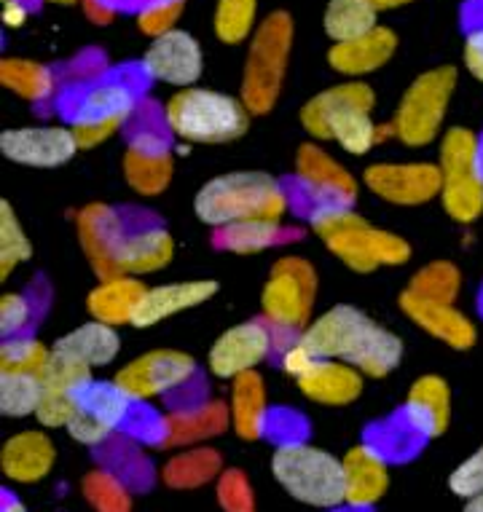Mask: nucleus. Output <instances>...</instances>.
Listing matches in <instances>:
<instances>
[{
	"label": "nucleus",
	"mask_w": 483,
	"mask_h": 512,
	"mask_svg": "<svg viewBox=\"0 0 483 512\" xmlns=\"http://www.w3.org/2000/svg\"><path fill=\"white\" fill-rule=\"evenodd\" d=\"M363 180L371 194L398 207H419V204L441 199L443 188L441 167L430 161L371 164L363 172Z\"/></svg>",
	"instance_id": "13"
},
{
	"label": "nucleus",
	"mask_w": 483,
	"mask_h": 512,
	"mask_svg": "<svg viewBox=\"0 0 483 512\" xmlns=\"http://www.w3.org/2000/svg\"><path fill=\"white\" fill-rule=\"evenodd\" d=\"M272 344V330L263 322L258 319L239 322L215 338V344L207 352V368L215 378L234 381L245 373H255V368L272 352Z\"/></svg>",
	"instance_id": "16"
},
{
	"label": "nucleus",
	"mask_w": 483,
	"mask_h": 512,
	"mask_svg": "<svg viewBox=\"0 0 483 512\" xmlns=\"http://www.w3.org/2000/svg\"><path fill=\"white\" fill-rule=\"evenodd\" d=\"M255 19H258V0H218L212 27L218 41L237 46L253 35Z\"/></svg>",
	"instance_id": "40"
},
{
	"label": "nucleus",
	"mask_w": 483,
	"mask_h": 512,
	"mask_svg": "<svg viewBox=\"0 0 483 512\" xmlns=\"http://www.w3.org/2000/svg\"><path fill=\"white\" fill-rule=\"evenodd\" d=\"M379 11L373 9L371 0H331L322 27L333 43L355 41L379 27Z\"/></svg>",
	"instance_id": "34"
},
{
	"label": "nucleus",
	"mask_w": 483,
	"mask_h": 512,
	"mask_svg": "<svg viewBox=\"0 0 483 512\" xmlns=\"http://www.w3.org/2000/svg\"><path fill=\"white\" fill-rule=\"evenodd\" d=\"M218 499L226 512H255L253 491L247 483L245 472L226 470L218 480Z\"/></svg>",
	"instance_id": "45"
},
{
	"label": "nucleus",
	"mask_w": 483,
	"mask_h": 512,
	"mask_svg": "<svg viewBox=\"0 0 483 512\" xmlns=\"http://www.w3.org/2000/svg\"><path fill=\"white\" fill-rule=\"evenodd\" d=\"M400 309L427 336L438 338L441 344L451 346L457 352H465V349L475 346V341H478V330L470 322V317H465L454 303L427 301V298H419V295L406 290V293L400 295Z\"/></svg>",
	"instance_id": "21"
},
{
	"label": "nucleus",
	"mask_w": 483,
	"mask_h": 512,
	"mask_svg": "<svg viewBox=\"0 0 483 512\" xmlns=\"http://www.w3.org/2000/svg\"><path fill=\"white\" fill-rule=\"evenodd\" d=\"M33 314V306L27 301L25 295L19 293H6L0 298V336L14 338L22 336L19 330L27 328Z\"/></svg>",
	"instance_id": "47"
},
{
	"label": "nucleus",
	"mask_w": 483,
	"mask_h": 512,
	"mask_svg": "<svg viewBox=\"0 0 483 512\" xmlns=\"http://www.w3.org/2000/svg\"><path fill=\"white\" fill-rule=\"evenodd\" d=\"M194 373L196 360L191 354L180 349H153L127 362L113 376V384L124 392L129 403H148L180 389L194 378Z\"/></svg>",
	"instance_id": "11"
},
{
	"label": "nucleus",
	"mask_w": 483,
	"mask_h": 512,
	"mask_svg": "<svg viewBox=\"0 0 483 512\" xmlns=\"http://www.w3.org/2000/svg\"><path fill=\"white\" fill-rule=\"evenodd\" d=\"M296 175L304 183V188L314 199H320V207L325 204H341L347 207L355 202L357 183L349 169H344L331 153H325L320 145L304 143L296 153Z\"/></svg>",
	"instance_id": "20"
},
{
	"label": "nucleus",
	"mask_w": 483,
	"mask_h": 512,
	"mask_svg": "<svg viewBox=\"0 0 483 512\" xmlns=\"http://www.w3.org/2000/svg\"><path fill=\"white\" fill-rule=\"evenodd\" d=\"M175 255V239L164 228L145 226L129 231L116 258V277H143L161 271Z\"/></svg>",
	"instance_id": "28"
},
{
	"label": "nucleus",
	"mask_w": 483,
	"mask_h": 512,
	"mask_svg": "<svg viewBox=\"0 0 483 512\" xmlns=\"http://www.w3.org/2000/svg\"><path fill=\"white\" fill-rule=\"evenodd\" d=\"M196 218L204 226L226 231L250 220H277L288 212V196L266 172H229L212 177L194 199Z\"/></svg>",
	"instance_id": "4"
},
{
	"label": "nucleus",
	"mask_w": 483,
	"mask_h": 512,
	"mask_svg": "<svg viewBox=\"0 0 483 512\" xmlns=\"http://www.w3.org/2000/svg\"><path fill=\"white\" fill-rule=\"evenodd\" d=\"M215 293H218V282H212V279H188V282L148 287L132 325L135 328H153L164 319L178 317L183 311L202 306Z\"/></svg>",
	"instance_id": "22"
},
{
	"label": "nucleus",
	"mask_w": 483,
	"mask_h": 512,
	"mask_svg": "<svg viewBox=\"0 0 483 512\" xmlns=\"http://www.w3.org/2000/svg\"><path fill=\"white\" fill-rule=\"evenodd\" d=\"M54 459H57V448L51 443V437L38 429H25V432L11 435L0 451L3 475L22 486L46 478L54 467Z\"/></svg>",
	"instance_id": "24"
},
{
	"label": "nucleus",
	"mask_w": 483,
	"mask_h": 512,
	"mask_svg": "<svg viewBox=\"0 0 483 512\" xmlns=\"http://www.w3.org/2000/svg\"><path fill=\"white\" fill-rule=\"evenodd\" d=\"M41 376L25 373H0V411L9 419H27L41 408Z\"/></svg>",
	"instance_id": "37"
},
{
	"label": "nucleus",
	"mask_w": 483,
	"mask_h": 512,
	"mask_svg": "<svg viewBox=\"0 0 483 512\" xmlns=\"http://www.w3.org/2000/svg\"><path fill=\"white\" fill-rule=\"evenodd\" d=\"M462 512H483V496H475V499H467L465 510Z\"/></svg>",
	"instance_id": "53"
},
{
	"label": "nucleus",
	"mask_w": 483,
	"mask_h": 512,
	"mask_svg": "<svg viewBox=\"0 0 483 512\" xmlns=\"http://www.w3.org/2000/svg\"><path fill=\"white\" fill-rule=\"evenodd\" d=\"M462 59H465V68L473 73V78L483 81V22L467 30Z\"/></svg>",
	"instance_id": "48"
},
{
	"label": "nucleus",
	"mask_w": 483,
	"mask_h": 512,
	"mask_svg": "<svg viewBox=\"0 0 483 512\" xmlns=\"http://www.w3.org/2000/svg\"><path fill=\"white\" fill-rule=\"evenodd\" d=\"M41 381L43 397L41 408L35 413V419L49 429L68 427L70 416L76 411L78 397H81V392L94 381L92 370L86 368V365H81V362L70 360L65 354L51 349V362Z\"/></svg>",
	"instance_id": "18"
},
{
	"label": "nucleus",
	"mask_w": 483,
	"mask_h": 512,
	"mask_svg": "<svg viewBox=\"0 0 483 512\" xmlns=\"http://www.w3.org/2000/svg\"><path fill=\"white\" fill-rule=\"evenodd\" d=\"M408 293L427 298V301L438 303H454L457 301L459 290H462V274L454 263L435 261L430 266H424L414 274V279L408 282Z\"/></svg>",
	"instance_id": "39"
},
{
	"label": "nucleus",
	"mask_w": 483,
	"mask_h": 512,
	"mask_svg": "<svg viewBox=\"0 0 483 512\" xmlns=\"http://www.w3.org/2000/svg\"><path fill=\"white\" fill-rule=\"evenodd\" d=\"M376 11H390L400 9V6H408V3H416V0H371Z\"/></svg>",
	"instance_id": "51"
},
{
	"label": "nucleus",
	"mask_w": 483,
	"mask_h": 512,
	"mask_svg": "<svg viewBox=\"0 0 483 512\" xmlns=\"http://www.w3.org/2000/svg\"><path fill=\"white\" fill-rule=\"evenodd\" d=\"M51 362V349L43 346L38 338L14 336L3 338L0 344V373H25V376H41Z\"/></svg>",
	"instance_id": "38"
},
{
	"label": "nucleus",
	"mask_w": 483,
	"mask_h": 512,
	"mask_svg": "<svg viewBox=\"0 0 483 512\" xmlns=\"http://www.w3.org/2000/svg\"><path fill=\"white\" fill-rule=\"evenodd\" d=\"M46 3H54V6H73L78 0H46Z\"/></svg>",
	"instance_id": "54"
},
{
	"label": "nucleus",
	"mask_w": 483,
	"mask_h": 512,
	"mask_svg": "<svg viewBox=\"0 0 483 512\" xmlns=\"http://www.w3.org/2000/svg\"><path fill=\"white\" fill-rule=\"evenodd\" d=\"M481 306H483V295H481Z\"/></svg>",
	"instance_id": "56"
},
{
	"label": "nucleus",
	"mask_w": 483,
	"mask_h": 512,
	"mask_svg": "<svg viewBox=\"0 0 483 512\" xmlns=\"http://www.w3.org/2000/svg\"><path fill=\"white\" fill-rule=\"evenodd\" d=\"M0 84L25 100H46L54 92V78L49 68H43L33 59L6 57L0 62Z\"/></svg>",
	"instance_id": "36"
},
{
	"label": "nucleus",
	"mask_w": 483,
	"mask_h": 512,
	"mask_svg": "<svg viewBox=\"0 0 483 512\" xmlns=\"http://www.w3.org/2000/svg\"><path fill=\"white\" fill-rule=\"evenodd\" d=\"M398 51V35L390 27H376L355 41L333 43L328 51V65L347 78H363L384 68Z\"/></svg>",
	"instance_id": "26"
},
{
	"label": "nucleus",
	"mask_w": 483,
	"mask_h": 512,
	"mask_svg": "<svg viewBox=\"0 0 483 512\" xmlns=\"http://www.w3.org/2000/svg\"><path fill=\"white\" fill-rule=\"evenodd\" d=\"M127 234L121 215L108 204H89L78 215V239L102 279L116 277V258Z\"/></svg>",
	"instance_id": "19"
},
{
	"label": "nucleus",
	"mask_w": 483,
	"mask_h": 512,
	"mask_svg": "<svg viewBox=\"0 0 483 512\" xmlns=\"http://www.w3.org/2000/svg\"><path fill=\"white\" fill-rule=\"evenodd\" d=\"M183 6H186V0H148L143 11L137 14V27L153 41V38L175 30Z\"/></svg>",
	"instance_id": "44"
},
{
	"label": "nucleus",
	"mask_w": 483,
	"mask_h": 512,
	"mask_svg": "<svg viewBox=\"0 0 483 512\" xmlns=\"http://www.w3.org/2000/svg\"><path fill=\"white\" fill-rule=\"evenodd\" d=\"M344 486H347V504L352 510L373 507L390 488L387 459L371 445H355L344 456Z\"/></svg>",
	"instance_id": "27"
},
{
	"label": "nucleus",
	"mask_w": 483,
	"mask_h": 512,
	"mask_svg": "<svg viewBox=\"0 0 483 512\" xmlns=\"http://www.w3.org/2000/svg\"><path fill=\"white\" fill-rule=\"evenodd\" d=\"M317 274L304 258H282L274 263L261 293L263 317L285 333H304L312 317Z\"/></svg>",
	"instance_id": "10"
},
{
	"label": "nucleus",
	"mask_w": 483,
	"mask_h": 512,
	"mask_svg": "<svg viewBox=\"0 0 483 512\" xmlns=\"http://www.w3.org/2000/svg\"><path fill=\"white\" fill-rule=\"evenodd\" d=\"M81 151L70 126H19L0 135V153L14 164L54 169Z\"/></svg>",
	"instance_id": "15"
},
{
	"label": "nucleus",
	"mask_w": 483,
	"mask_h": 512,
	"mask_svg": "<svg viewBox=\"0 0 483 512\" xmlns=\"http://www.w3.org/2000/svg\"><path fill=\"white\" fill-rule=\"evenodd\" d=\"M449 488L457 496H462V499L483 496V445L475 451V454L467 456L457 470L451 472Z\"/></svg>",
	"instance_id": "46"
},
{
	"label": "nucleus",
	"mask_w": 483,
	"mask_h": 512,
	"mask_svg": "<svg viewBox=\"0 0 483 512\" xmlns=\"http://www.w3.org/2000/svg\"><path fill=\"white\" fill-rule=\"evenodd\" d=\"M312 231L347 269L371 274L382 266L411 261V244L403 236L382 231L341 204H325L312 212Z\"/></svg>",
	"instance_id": "3"
},
{
	"label": "nucleus",
	"mask_w": 483,
	"mask_h": 512,
	"mask_svg": "<svg viewBox=\"0 0 483 512\" xmlns=\"http://www.w3.org/2000/svg\"><path fill=\"white\" fill-rule=\"evenodd\" d=\"M229 416L231 427L242 440H258L263 435L269 403H266V384L258 373H245L231 381Z\"/></svg>",
	"instance_id": "33"
},
{
	"label": "nucleus",
	"mask_w": 483,
	"mask_h": 512,
	"mask_svg": "<svg viewBox=\"0 0 483 512\" xmlns=\"http://www.w3.org/2000/svg\"><path fill=\"white\" fill-rule=\"evenodd\" d=\"M245 102L215 89H180L164 105V121L170 132L191 145H226L245 135L250 126Z\"/></svg>",
	"instance_id": "5"
},
{
	"label": "nucleus",
	"mask_w": 483,
	"mask_h": 512,
	"mask_svg": "<svg viewBox=\"0 0 483 512\" xmlns=\"http://www.w3.org/2000/svg\"><path fill=\"white\" fill-rule=\"evenodd\" d=\"M51 349L65 354L70 360L81 362V365H86L89 370H94L111 365V362L119 357L121 338L119 333H116V328L92 319V322H86V325H78L76 330H70L68 336H62Z\"/></svg>",
	"instance_id": "32"
},
{
	"label": "nucleus",
	"mask_w": 483,
	"mask_h": 512,
	"mask_svg": "<svg viewBox=\"0 0 483 512\" xmlns=\"http://www.w3.org/2000/svg\"><path fill=\"white\" fill-rule=\"evenodd\" d=\"M175 175V156L161 143L137 140L124 153V177L140 196H159Z\"/></svg>",
	"instance_id": "30"
},
{
	"label": "nucleus",
	"mask_w": 483,
	"mask_h": 512,
	"mask_svg": "<svg viewBox=\"0 0 483 512\" xmlns=\"http://www.w3.org/2000/svg\"><path fill=\"white\" fill-rule=\"evenodd\" d=\"M0 512H27V510L22 507V502H17V499L6 496V502H3V510H0Z\"/></svg>",
	"instance_id": "52"
},
{
	"label": "nucleus",
	"mask_w": 483,
	"mask_h": 512,
	"mask_svg": "<svg viewBox=\"0 0 483 512\" xmlns=\"http://www.w3.org/2000/svg\"><path fill=\"white\" fill-rule=\"evenodd\" d=\"M84 496L94 512H132V496L127 486L111 472H92L84 478Z\"/></svg>",
	"instance_id": "43"
},
{
	"label": "nucleus",
	"mask_w": 483,
	"mask_h": 512,
	"mask_svg": "<svg viewBox=\"0 0 483 512\" xmlns=\"http://www.w3.org/2000/svg\"><path fill=\"white\" fill-rule=\"evenodd\" d=\"M33 244L9 202H0V279H9L19 263L30 261Z\"/></svg>",
	"instance_id": "41"
},
{
	"label": "nucleus",
	"mask_w": 483,
	"mask_h": 512,
	"mask_svg": "<svg viewBox=\"0 0 483 512\" xmlns=\"http://www.w3.org/2000/svg\"><path fill=\"white\" fill-rule=\"evenodd\" d=\"M282 236V228L277 220H250V223H239L226 231H221L223 247L239 255H253V252L269 250L277 244Z\"/></svg>",
	"instance_id": "42"
},
{
	"label": "nucleus",
	"mask_w": 483,
	"mask_h": 512,
	"mask_svg": "<svg viewBox=\"0 0 483 512\" xmlns=\"http://www.w3.org/2000/svg\"><path fill=\"white\" fill-rule=\"evenodd\" d=\"M376 94L363 81H349L314 94L301 108V124L317 140H333L352 156H365L384 137H395L392 124L373 121Z\"/></svg>",
	"instance_id": "2"
},
{
	"label": "nucleus",
	"mask_w": 483,
	"mask_h": 512,
	"mask_svg": "<svg viewBox=\"0 0 483 512\" xmlns=\"http://www.w3.org/2000/svg\"><path fill=\"white\" fill-rule=\"evenodd\" d=\"M457 89V68L443 65L416 78L398 102L392 129L408 148H424L441 135L443 118L449 110L451 94Z\"/></svg>",
	"instance_id": "9"
},
{
	"label": "nucleus",
	"mask_w": 483,
	"mask_h": 512,
	"mask_svg": "<svg viewBox=\"0 0 483 512\" xmlns=\"http://www.w3.org/2000/svg\"><path fill=\"white\" fill-rule=\"evenodd\" d=\"M129 400L113 381H92L81 392L76 411L70 416L68 435L81 445H100L124 424Z\"/></svg>",
	"instance_id": "14"
},
{
	"label": "nucleus",
	"mask_w": 483,
	"mask_h": 512,
	"mask_svg": "<svg viewBox=\"0 0 483 512\" xmlns=\"http://www.w3.org/2000/svg\"><path fill=\"white\" fill-rule=\"evenodd\" d=\"M298 338L317 360L349 362L365 378L390 376L403 360V341L349 303L312 319Z\"/></svg>",
	"instance_id": "1"
},
{
	"label": "nucleus",
	"mask_w": 483,
	"mask_h": 512,
	"mask_svg": "<svg viewBox=\"0 0 483 512\" xmlns=\"http://www.w3.org/2000/svg\"><path fill=\"white\" fill-rule=\"evenodd\" d=\"M218 472H221V454L212 448H194L167 462L164 480L172 488H196L210 483Z\"/></svg>",
	"instance_id": "35"
},
{
	"label": "nucleus",
	"mask_w": 483,
	"mask_h": 512,
	"mask_svg": "<svg viewBox=\"0 0 483 512\" xmlns=\"http://www.w3.org/2000/svg\"><path fill=\"white\" fill-rule=\"evenodd\" d=\"M231 427L229 405L202 403L191 411H178L161 421V443L164 445H194L221 435Z\"/></svg>",
	"instance_id": "31"
},
{
	"label": "nucleus",
	"mask_w": 483,
	"mask_h": 512,
	"mask_svg": "<svg viewBox=\"0 0 483 512\" xmlns=\"http://www.w3.org/2000/svg\"><path fill=\"white\" fill-rule=\"evenodd\" d=\"M406 421L411 432L424 440L443 435L451 419V389L441 376L416 378L406 395Z\"/></svg>",
	"instance_id": "25"
},
{
	"label": "nucleus",
	"mask_w": 483,
	"mask_h": 512,
	"mask_svg": "<svg viewBox=\"0 0 483 512\" xmlns=\"http://www.w3.org/2000/svg\"><path fill=\"white\" fill-rule=\"evenodd\" d=\"M478 140H481V169H483V135L478 137Z\"/></svg>",
	"instance_id": "55"
},
{
	"label": "nucleus",
	"mask_w": 483,
	"mask_h": 512,
	"mask_svg": "<svg viewBox=\"0 0 483 512\" xmlns=\"http://www.w3.org/2000/svg\"><path fill=\"white\" fill-rule=\"evenodd\" d=\"M145 290L148 287L137 277H124V274L121 277H108L89 293L86 309H89L92 319L105 322L111 328L132 325L137 309H140V303L145 298Z\"/></svg>",
	"instance_id": "29"
},
{
	"label": "nucleus",
	"mask_w": 483,
	"mask_h": 512,
	"mask_svg": "<svg viewBox=\"0 0 483 512\" xmlns=\"http://www.w3.org/2000/svg\"><path fill=\"white\" fill-rule=\"evenodd\" d=\"M272 475L296 502L333 510L347 504L344 459L309 443H282L272 456Z\"/></svg>",
	"instance_id": "6"
},
{
	"label": "nucleus",
	"mask_w": 483,
	"mask_h": 512,
	"mask_svg": "<svg viewBox=\"0 0 483 512\" xmlns=\"http://www.w3.org/2000/svg\"><path fill=\"white\" fill-rule=\"evenodd\" d=\"M317 360L309 349L304 346V341L298 338V341H293V344L282 352V368H285V373H288L290 378H298L304 376L306 370L312 368V362Z\"/></svg>",
	"instance_id": "49"
},
{
	"label": "nucleus",
	"mask_w": 483,
	"mask_h": 512,
	"mask_svg": "<svg viewBox=\"0 0 483 512\" xmlns=\"http://www.w3.org/2000/svg\"><path fill=\"white\" fill-rule=\"evenodd\" d=\"M296 384L306 400L339 408V405L355 403L357 397L363 395L365 376L349 362L314 360L312 368L296 378Z\"/></svg>",
	"instance_id": "23"
},
{
	"label": "nucleus",
	"mask_w": 483,
	"mask_h": 512,
	"mask_svg": "<svg viewBox=\"0 0 483 512\" xmlns=\"http://www.w3.org/2000/svg\"><path fill=\"white\" fill-rule=\"evenodd\" d=\"M135 94L124 84H100L81 97L70 129L81 148H97L119 132L135 113Z\"/></svg>",
	"instance_id": "12"
},
{
	"label": "nucleus",
	"mask_w": 483,
	"mask_h": 512,
	"mask_svg": "<svg viewBox=\"0 0 483 512\" xmlns=\"http://www.w3.org/2000/svg\"><path fill=\"white\" fill-rule=\"evenodd\" d=\"M140 65L145 76L159 84L191 89L204 73V51L194 35L175 27L170 33L153 38Z\"/></svg>",
	"instance_id": "17"
},
{
	"label": "nucleus",
	"mask_w": 483,
	"mask_h": 512,
	"mask_svg": "<svg viewBox=\"0 0 483 512\" xmlns=\"http://www.w3.org/2000/svg\"><path fill=\"white\" fill-rule=\"evenodd\" d=\"M290 43H293V22L285 11L269 14L253 35L247 51L245 78H242V97H239L253 116L269 113L280 97L285 70H288Z\"/></svg>",
	"instance_id": "7"
},
{
	"label": "nucleus",
	"mask_w": 483,
	"mask_h": 512,
	"mask_svg": "<svg viewBox=\"0 0 483 512\" xmlns=\"http://www.w3.org/2000/svg\"><path fill=\"white\" fill-rule=\"evenodd\" d=\"M3 25L6 27H22L27 22V6L22 0H3Z\"/></svg>",
	"instance_id": "50"
},
{
	"label": "nucleus",
	"mask_w": 483,
	"mask_h": 512,
	"mask_svg": "<svg viewBox=\"0 0 483 512\" xmlns=\"http://www.w3.org/2000/svg\"><path fill=\"white\" fill-rule=\"evenodd\" d=\"M438 159L443 210L457 223H475L483 215L481 140L465 126H454L443 135Z\"/></svg>",
	"instance_id": "8"
}]
</instances>
